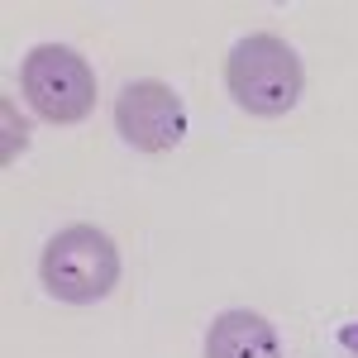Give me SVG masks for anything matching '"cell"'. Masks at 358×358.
Wrapping results in <instances>:
<instances>
[{
  "instance_id": "obj_2",
  "label": "cell",
  "mask_w": 358,
  "mask_h": 358,
  "mask_svg": "<svg viewBox=\"0 0 358 358\" xmlns=\"http://www.w3.org/2000/svg\"><path fill=\"white\" fill-rule=\"evenodd\" d=\"M38 277L48 287V296L67 306H91L106 301L120 282V253H115L110 234L96 224H67L57 229L53 244L43 248Z\"/></svg>"
},
{
  "instance_id": "obj_3",
  "label": "cell",
  "mask_w": 358,
  "mask_h": 358,
  "mask_svg": "<svg viewBox=\"0 0 358 358\" xmlns=\"http://www.w3.org/2000/svg\"><path fill=\"white\" fill-rule=\"evenodd\" d=\"M20 91L48 124H82L96 106V72L67 43H38L20 62Z\"/></svg>"
},
{
  "instance_id": "obj_4",
  "label": "cell",
  "mask_w": 358,
  "mask_h": 358,
  "mask_svg": "<svg viewBox=\"0 0 358 358\" xmlns=\"http://www.w3.org/2000/svg\"><path fill=\"white\" fill-rule=\"evenodd\" d=\"M115 129L138 153H167L187 134V106L167 82L138 77L115 101Z\"/></svg>"
},
{
  "instance_id": "obj_5",
  "label": "cell",
  "mask_w": 358,
  "mask_h": 358,
  "mask_svg": "<svg viewBox=\"0 0 358 358\" xmlns=\"http://www.w3.org/2000/svg\"><path fill=\"white\" fill-rule=\"evenodd\" d=\"M206 358H282V334L258 310H220L206 330Z\"/></svg>"
},
{
  "instance_id": "obj_1",
  "label": "cell",
  "mask_w": 358,
  "mask_h": 358,
  "mask_svg": "<svg viewBox=\"0 0 358 358\" xmlns=\"http://www.w3.org/2000/svg\"><path fill=\"white\" fill-rule=\"evenodd\" d=\"M224 82H229L234 106H244L258 120H277V115L296 110L306 72L292 43H282L277 34H248L234 43V53L224 62Z\"/></svg>"
},
{
  "instance_id": "obj_6",
  "label": "cell",
  "mask_w": 358,
  "mask_h": 358,
  "mask_svg": "<svg viewBox=\"0 0 358 358\" xmlns=\"http://www.w3.org/2000/svg\"><path fill=\"white\" fill-rule=\"evenodd\" d=\"M339 344H344L349 354H358V325H339Z\"/></svg>"
}]
</instances>
